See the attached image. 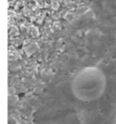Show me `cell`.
Wrapping results in <instances>:
<instances>
[{"instance_id": "obj_1", "label": "cell", "mask_w": 116, "mask_h": 124, "mask_svg": "<svg viewBox=\"0 0 116 124\" xmlns=\"http://www.w3.org/2000/svg\"><path fill=\"white\" fill-rule=\"evenodd\" d=\"M107 86L104 72L96 66H87L76 72L71 82L73 95L80 101L91 102L103 95Z\"/></svg>"}, {"instance_id": "obj_2", "label": "cell", "mask_w": 116, "mask_h": 124, "mask_svg": "<svg viewBox=\"0 0 116 124\" xmlns=\"http://www.w3.org/2000/svg\"><path fill=\"white\" fill-rule=\"evenodd\" d=\"M113 124H116V108H115V111H114V115H113Z\"/></svg>"}]
</instances>
